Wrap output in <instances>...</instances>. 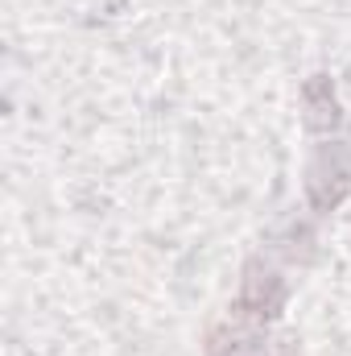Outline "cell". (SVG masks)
Instances as JSON below:
<instances>
[{
  "instance_id": "cell-4",
  "label": "cell",
  "mask_w": 351,
  "mask_h": 356,
  "mask_svg": "<svg viewBox=\"0 0 351 356\" xmlns=\"http://www.w3.org/2000/svg\"><path fill=\"white\" fill-rule=\"evenodd\" d=\"M268 356H298V353L289 348V340H281V344H277V348H273V353H268Z\"/></svg>"
},
{
  "instance_id": "cell-3",
  "label": "cell",
  "mask_w": 351,
  "mask_h": 356,
  "mask_svg": "<svg viewBox=\"0 0 351 356\" xmlns=\"http://www.w3.org/2000/svg\"><path fill=\"white\" fill-rule=\"evenodd\" d=\"M351 186V175L343 170V166H327V162H318L314 170H310V178H306V191H310V203L314 207H335L343 195H348Z\"/></svg>"
},
{
  "instance_id": "cell-1",
  "label": "cell",
  "mask_w": 351,
  "mask_h": 356,
  "mask_svg": "<svg viewBox=\"0 0 351 356\" xmlns=\"http://www.w3.org/2000/svg\"><path fill=\"white\" fill-rule=\"evenodd\" d=\"M281 302H285L281 277L268 273V269H261V266H248L244 286H240V311H244L252 323H264V319H273V315L281 311Z\"/></svg>"
},
{
  "instance_id": "cell-2",
  "label": "cell",
  "mask_w": 351,
  "mask_h": 356,
  "mask_svg": "<svg viewBox=\"0 0 351 356\" xmlns=\"http://www.w3.org/2000/svg\"><path fill=\"white\" fill-rule=\"evenodd\" d=\"M302 99H306V124H310L314 133H327V129L339 124V104H335L331 79L314 75V79L306 83V91H302Z\"/></svg>"
}]
</instances>
